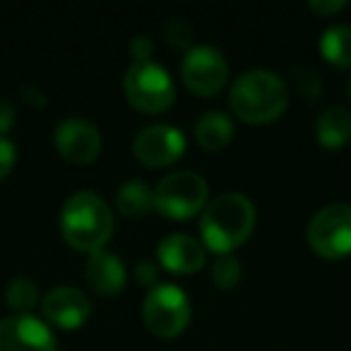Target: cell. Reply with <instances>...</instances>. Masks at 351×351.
<instances>
[{"label": "cell", "mask_w": 351, "mask_h": 351, "mask_svg": "<svg viewBox=\"0 0 351 351\" xmlns=\"http://www.w3.org/2000/svg\"><path fill=\"white\" fill-rule=\"evenodd\" d=\"M255 226V205L243 193H221L202 210V245L217 255H229L245 243Z\"/></svg>", "instance_id": "cell-1"}, {"label": "cell", "mask_w": 351, "mask_h": 351, "mask_svg": "<svg viewBox=\"0 0 351 351\" xmlns=\"http://www.w3.org/2000/svg\"><path fill=\"white\" fill-rule=\"evenodd\" d=\"M229 104L241 121L263 125L287 111L289 87L272 70H248L231 84Z\"/></svg>", "instance_id": "cell-2"}, {"label": "cell", "mask_w": 351, "mask_h": 351, "mask_svg": "<svg viewBox=\"0 0 351 351\" xmlns=\"http://www.w3.org/2000/svg\"><path fill=\"white\" fill-rule=\"evenodd\" d=\"M60 231L75 250L97 253L113 234V212L97 193H73L60 210Z\"/></svg>", "instance_id": "cell-3"}, {"label": "cell", "mask_w": 351, "mask_h": 351, "mask_svg": "<svg viewBox=\"0 0 351 351\" xmlns=\"http://www.w3.org/2000/svg\"><path fill=\"white\" fill-rule=\"evenodd\" d=\"M154 210H159L169 219H191L205 210L207 181L195 171H173L156 183Z\"/></svg>", "instance_id": "cell-4"}, {"label": "cell", "mask_w": 351, "mask_h": 351, "mask_svg": "<svg viewBox=\"0 0 351 351\" xmlns=\"http://www.w3.org/2000/svg\"><path fill=\"white\" fill-rule=\"evenodd\" d=\"M123 92L128 101L142 113H161L173 104L176 84L169 70L154 60L132 63L123 77Z\"/></svg>", "instance_id": "cell-5"}, {"label": "cell", "mask_w": 351, "mask_h": 351, "mask_svg": "<svg viewBox=\"0 0 351 351\" xmlns=\"http://www.w3.org/2000/svg\"><path fill=\"white\" fill-rule=\"evenodd\" d=\"M306 236L320 258L339 260L351 255V205L332 202L317 210L308 221Z\"/></svg>", "instance_id": "cell-6"}, {"label": "cell", "mask_w": 351, "mask_h": 351, "mask_svg": "<svg viewBox=\"0 0 351 351\" xmlns=\"http://www.w3.org/2000/svg\"><path fill=\"white\" fill-rule=\"evenodd\" d=\"M142 320L154 335L178 337L191 322V301L176 284H156L142 301Z\"/></svg>", "instance_id": "cell-7"}, {"label": "cell", "mask_w": 351, "mask_h": 351, "mask_svg": "<svg viewBox=\"0 0 351 351\" xmlns=\"http://www.w3.org/2000/svg\"><path fill=\"white\" fill-rule=\"evenodd\" d=\"M181 77L193 94L212 97L224 87L229 77V63L215 46H193L181 63Z\"/></svg>", "instance_id": "cell-8"}, {"label": "cell", "mask_w": 351, "mask_h": 351, "mask_svg": "<svg viewBox=\"0 0 351 351\" xmlns=\"http://www.w3.org/2000/svg\"><path fill=\"white\" fill-rule=\"evenodd\" d=\"M132 152H135V159L147 166L173 164L186 152V135L169 123H154L137 132Z\"/></svg>", "instance_id": "cell-9"}, {"label": "cell", "mask_w": 351, "mask_h": 351, "mask_svg": "<svg viewBox=\"0 0 351 351\" xmlns=\"http://www.w3.org/2000/svg\"><path fill=\"white\" fill-rule=\"evenodd\" d=\"M0 351H58V341L44 320L15 313L0 320Z\"/></svg>", "instance_id": "cell-10"}, {"label": "cell", "mask_w": 351, "mask_h": 351, "mask_svg": "<svg viewBox=\"0 0 351 351\" xmlns=\"http://www.w3.org/2000/svg\"><path fill=\"white\" fill-rule=\"evenodd\" d=\"M56 147L60 156L73 164H89L99 156L101 149V132L92 121L80 116H70L56 125Z\"/></svg>", "instance_id": "cell-11"}, {"label": "cell", "mask_w": 351, "mask_h": 351, "mask_svg": "<svg viewBox=\"0 0 351 351\" xmlns=\"http://www.w3.org/2000/svg\"><path fill=\"white\" fill-rule=\"evenodd\" d=\"M41 313L51 325L60 330H77L92 313V301L77 287H56L41 301Z\"/></svg>", "instance_id": "cell-12"}, {"label": "cell", "mask_w": 351, "mask_h": 351, "mask_svg": "<svg viewBox=\"0 0 351 351\" xmlns=\"http://www.w3.org/2000/svg\"><path fill=\"white\" fill-rule=\"evenodd\" d=\"M156 258L161 267L173 274H193L202 269L207 255L205 245L188 234H169L156 245Z\"/></svg>", "instance_id": "cell-13"}, {"label": "cell", "mask_w": 351, "mask_h": 351, "mask_svg": "<svg viewBox=\"0 0 351 351\" xmlns=\"http://www.w3.org/2000/svg\"><path fill=\"white\" fill-rule=\"evenodd\" d=\"M87 282L89 287L97 293L104 296H113V293H121L125 287V265L118 255L108 253V250H97V253H89L87 260Z\"/></svg>", "instance_id": "cell-14"}, {"label": "cell", "mask_w": 351, "mask_h": 351, "mask_svg": "<svg viewBox=\"0 0 351 351\" xmlns=\"http://www.w3.org/2000/svg\"><path fill=\"white\" fill-rule=\"evenodd\" d=\"M315 137L325 149H339L351 140V111L344 106H330L317 116Z\"/></svg>", "instance_id": "cell-15"}, {"label": "cell", "mask_w": 351, "mask_h": 351, "mask_svg": "<svg viewBox=\"0 0 351 351\" xmlns=\"http://www.w3.org/2000/svg\"><path fill=\"white\" fill-rule=\"evenodd\" d=\"M234 137V121L224 111H207L195 123V140L207 152L226 147Z\"/></svg>", "instance_id": "cell-16"}, {"label": "cell", "mask_w": 351, "mask_h": 351, "mask_svg": "<svg viewBox=\"0 0 351 351\" xmlns=\"http://www.w3.org/2000/svg\"><path fill=\"white\" fill-rule=\"evenodd\" d=\"M116 207L125 217H145L154 210V193L145 181H128L118 188Z\"/></svg>", "instance_id": "cell-17"}, {"label": "cell", "mask_w": 351, "mask_h": 351, "mask_svg": "<svg viewBox=\"0 0 351 351\" xmlns=\"http://www.w3.org/2000/svg\"><path fill=\"white\" fill-rule=\"evenodd\" d=\"M320 53L337 68H351V25L327 27L320 36Z\"/></svg>", "instance_id": "cell-18"}, {"label": "cell", "mask_w": 351, "mask_h": 351, "mask_svg": "<svg viewBox=\"0 0 351 351\" xmlns=\"http://www.w3.org/2000/svg\"><path fill=\"white\" fill-rule=\"evenodd\" d=\"M5 301L17 315H29L32 308L39 303V287L29 277H15L5 289Z\"/></svg>", "instance_id": "cell-19"}, {"label": "cell", "mask_w": 351, "mask_h": 351, "mask_svg": "<svg viewBox=\"0 0 351 351\" xmlns=\"http://www.w3.org/2000/svg\"><path fill=\"white\" fill-rule=\"evenodd\" d=\"M241 277H243V269H241V260L234 258V255H219V258L215 260V265H212V282H215V287L224 289V291H229V289H234L236 284L241 282Z\"/></svg>", "instance_id": "cell-20"}, {"label": "cell", "mask_w": 351, "mask_h": 351, "mask_svg": "<svg viewBox=\"0 0 351 351\" xmlns=\"http://www.w3.org/2000/svg\"><path fill=\"white\" fill-rule=\"evenodd\" d=\"M161 34L176 49H186L193 41V27L186 20H178V17H171L164 27H161Z\"/></svg>", "instance_id": "cell-21"}, {"label": "cell", "mask_w": 351, "mask_h": 351, "mask_svg": "<svg viewBox=\"0 0 351 351\" xmlns=\"http://www.w3.org/2000/svg\"><path fill=\"white\" fill-rule=\"evenodd\" d=\"M293 75H296L298 89L303 92V97H308V99H317V97H320L322 84H320V77H317L313 70L298 68V70H293Z\"/></svg>", "instance_id": "cell-22"}, {"label": "cell", "mask_w": 351, "mask_h": 351, "mask_svg": "<svg viewBox=\"0 0 351 351\" xmlns=\"http://www.w3.org/2000/svg\"><path fill=\"white\" fill-rule=\"evenodd\" d=\"M17 161V147L8 135H0V178H5Z\"/></svg>", "instance_id": "cell-23"}, {"label": "cell", "mask_w": 351, "mask_h": 351, "mask_svg": "<svg viewBox=\"0 0 351 351\" xmlns=\"http://www.w3.org/2000/svg\"><path fill=\"white\" fill-rule=\"evenodd\" d=\"M135 279L142 284V287L154 289L159 284V267L149 260H142V263L135 265Z\"/></svg>", "instance_id": "cell-24"}, {"label": "cell", "mask_w": 351, "mask_h": 351, "mask_svg": "<svg viewBox=\"0 0 351 351\" xmlns=\"http://www.w3.org/2000/svg\"><path fill=\"white\" fill-rule=\"evenodd\" d=\"M154 53V41L149 36H135L130 41V56L135 58V63H145V60L152 58Z\"/></svg>", "instance_id": "cell-25"}, {"label": "cell", "mask_w": 351, "mask_h": 351, "mask_svg": "<svg viewBox=\"0 0 351 351\" xmlns=\"http://www.w3.org/2000/svg\"><path fill=\"white\" fill-rule=\"evenodd\" d=\"M308 8H311L315 15L327 17V15H335V12L344 10L346 3L344 0H327V3H322V0H313V3H308Z\"/></svg>", "instance_id": "cell-26"}, {"label": "cell", "mask_w": 351, "mask_h": 351, "mask_svg": "<svg viewBox=\"0 0 351 351\" xmlns=\"http://www.w3.org/2000/svg\"><path fill=\"white\" fill-rule=\"evenodd\" d=\"M15 123V108L8 99H0V135H5Z\"/></svg>", "instance_id": "cell-27"}, {"label": "cell", "mask_w": 351, "mask_h": 351, "mask_svg": "<svg viewBox=\"0 0 351 351\" xmlns=\"http://www.w3.org/2000/svg\"><path fill=\"white\" fill-rule=\"evenodd\" d=\"M22 94H27V101H32V104H36V106H44L46 104V97L41 92H36V89H29V87H25L22 89Z\"/></svg>", "instance_id": "cell-28"}, {"label": "cell", "mask_w": 351, "mask_h": 351, "mask_svg": "<svg viewBox=\"0 0 351 351\" xmlns=\"http://www.w3.org/2000/svg\"><path fill=\"white\" fill-rule=\"evenodd\" d=\"M346 94H349V99H351V80L346 82Z\"/></svg>", "instance_id": "cell-29"}]
</instances>
